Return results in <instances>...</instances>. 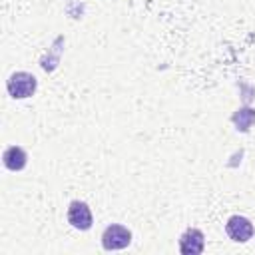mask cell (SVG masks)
Listing matches in <instances>:
<instances>
[{
  "instance_id": "6da1fadb",
  "label": "cell",
  "mask_w": 255,
  "mask_h": 255,
  "mask_svg": "<svg viewBox=\"0 0 255 255\" xmlns=\"http://www.w3.org/2000/svg\"><path fill=\"white\" fill-rule=\"evenodd\" d=\"M36 88H38V80L34 74L30 72H14L10 74V78L6 80V92L10 94V98L14 100H26V98H32L36 94Z\"/></svg>"
},
{
  "instance_id": "7a4b0ae2",
  "label": "cell",
  "mask_w": 255,
  "mask_h": 255,
  "mask_svg": "<svg viewBox=\"0 0 255 255\" xmlns=\"http://www.w3.org/2000/svg\"><path fill=\"white\" fill-rule=\"evenodd\" d=\"M131 243V231L126 225L110 223L102 233V247L106 251H120Z\"/></svg>"
},
{
  "instance_id": "3957f363",
  "label": "cell",
  "mask_w": 255,
  "mask_h": 255,
  "mask_svg": "<svg viewBox=\"0 0 255 255\" xmlns=\"http://www.w3.org/2000/svg\"><path fill=\"white\" fill-rule=\"evenodd\" d=\"M68 223L74 229L88 231L94 225V215H92L90 205L86 201H80V199L70 201V205H68Z\"/></svg>"
},
{
  "instance_id": "277c9868",
  "label": "cell",
  "mask_w": 255,
  "mask_h": 255,
  "mask_svg": "<svg viewBox=\"0 0 255 255\" xmlns=\"http://www.w3.org/2000/svg\"><path fill=\"white\" fill-rule=\"evenodd\" d=\"M225 233L235 243H247L253 237L255 227H253V223L247 217H243V215H231L227 219V223H225Z\"/></svg>"
},
{
  "instance_id": "5b68a950",
  "label": "cell",
  "mask_w": 255,
  "mask_h": 255,
  "mask_svg": "<svg viewBox=\"0 0 255 255\" xmlns=\"http://www.w3.org/2000/svg\"><path fill=\"white\" fill-rule=\"evenodd\" d=\"M205 249V235L197 227H189L179 237V253L181 255H199Z\"/></svg>"
},
{
  "instance_id": "8992f818",
  "label": "cell",
  "mask_w": 255,
  "mask_h": 255,
  "mask_svg": "<svg viewBox=\"0 0 255 255\" xmlns=\"http://www.w3.org/2000/svg\"><path fill=\"white\" fill-rule=\"evenodd\" d=\"M2 163L10 171H22L28 163V153L20 145H8L2 151Z\"/></svg>"
},
{
  "instance_id": "52a82bcc",
  "label": "cell",
  "mask_w": 255,
  "mask_h": 255,
  "mask_svg": "<svg viewBox=\"0 0 255 255\" xmlns=\"http://www.w3.org/2000/svg\"><path fill=\"white\" fill-rule=\"evenodd\" d=\"M64 44H66L64 36H56V40H54L52 46L48 48L46 56H42V60H40V66H42L44 72H54V70L58 68L60 56H62V52H64Z\"/></svg>"
},
{
  "instance_id": "ba28073f",
  "label": "cell",
  "mask_w": 255,
  "mask_h": 255,
  "mask_svg": "<svg viewBox=\"0 0 255 255\" xmlns=\"http://www.w3.org/2000/svg\"><path fill=\"white\" fill-rule=\"evenodd\" d=\"M231 122H233V126H235L237 131L247 133V131L253 128V124H255V108H251V106H241V108H237V110L231 114Z\"/></svg>"
}]
</instances>
